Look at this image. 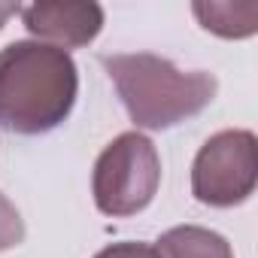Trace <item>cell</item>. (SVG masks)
<instances>
[{"mask_svg":"<svg viewBox=\"0 0 258 258\" xmlns=\"http://www.w3.org/2000/svg\"><path fill=\"white\" fill-rule=\"evenodd\" d=\"M25 28L37 37V43L55 49H82L94 43L103 31V7L100 4H31L19 10Z\"/></svg>","mask_w":258,"mask_h":258,"instance_id":"5","label":"cell"},{"mask_svg":"<svg viewBox=\"0 0 258 258\" xmlns=\"http://www.w3.org/2000/svg\"><path fill=\"white\" fill-rule=\"evenodd\" d=\"M258 185V140L246 127L213 134L195 155L191 195L207 207H237L255 195Z\"/></svg>","mask_w":258,"mask_h":258,"instance_id":"4","label":"cell"},{"mask_svg":"<svg viewBox=\"0 0 258 258\" xmlns=\"http://www.w3.org/2000/svg\"><path fill=\"white\" fill-rule=\"evenodd\" d=\"M19 10H22L19 4H0V28H4V25H7V22H10Z\"/></svg>","mask_w":258,"mask_h":258,"instance_id":"10","label":"cell"},{"mask_svg":"<svg viewBox=\"0 0 258 258\" xmlns=\"http://www.w3.org/2000/svg\"><path fill=\"white\" fill-rule=\"evenodd\" d=\"M161 185V158L155 143L140 131L118 134L94 161L91 195L103 216L127 219L143 213Z\"/></svg>","mask_w":258,"mask_h":258,"instance_id":"3","label":"cell"},{"mask_svg":"<svg viewBox=\"0 0 258 258\" xmlns=\"http://www.w3.org/2000/svg\"><path fill=\"white\" fill-rule=\"evenodd\" d=\"M25 240V219L16 204L0 191V252H7Z\"/></svg>","mask_w":258,"mask_h":258,"instance_id":"8","label":"cell"},{"mask_svg":"<svg viewBox=\"0 0 258 258\" xmlns=\"http://www.w3.org/2000/svg\"><path fill=\"white\" fill-rule=\"evenodd\" d=\"M100 64L112 79L131 121L146 131H167L204 112L219 91L213 73L179 70L173 61L152 52L100 55Z\"/></svg>","mask_w":258,"mask_h":258,"instance_id":"2","label":"cell"},{"mask_svg":"<svg viewBox=\"0 0 258 258\" xmlns=\"http://www.w3.org/2000/svg\"><path fill=\"white\" fill-rule=\"evenodd\" d=\"M161 258H234L231 243L201 225H176L164 231L155 243Z\"/></svg>","mask_w":258,"mask_h":258,"instance_id":"6","label":"cell"},{"mask_svg":"<svg viewBox=\"0 0 258 258\" xmlns=\"http://www.w3.org/2000/svg\"><path fill=\"white\" fill-rule=\"evenodd\" d=\"M191 13L204 31L225 40H246L258 31V4H231V0L201 4L198 0V4H191Z\"/></svg>","mask_w":258,"mask_h":258,"instance_id":"7","label":"cell"},{"mask_svg":"<svg viewBox=\"0 0 258 258\" xmlns=\"http://www.w3.org/2000/svg\"><path fill=\"white\" fill-rule=\"evenodd\" d=\"M94 258H161L155 246L137 243V240H124V243H109L103 246Z\"/></svg>","mask_w":258,"mask_h":258,"instance_id":"9","label":"cell"},{"mask_svg":"<svg viewBox=\"0 0 258 258\" xmlns=\"http://www.w3.org/2000/svg\"><path fill=\"white\" fill-rule=\"evenodd\" d=\"M79 70L70 52L16 40L0 49V127L10 134H49L73 112Z\"/></svg>","mask_w":258,"mask_h":258,"instance_id":"1","label":"cell"}]
</instances>
